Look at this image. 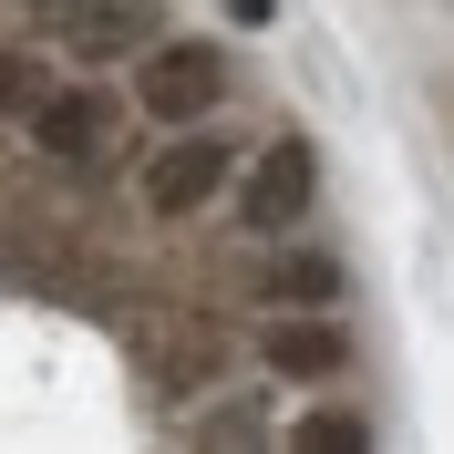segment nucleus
I'll return each instance as SVG.
<instances>
[{"instance_id":"nucleus-1","label":"nucleus","mask_w":454,"mask_h":454,"mask_svg":"<svg viewBox=\"0 0 454 454\" xmlns=\"http://www.w3.org/2000/svg\"><path fill=\"white\" fill-rule=\"evenodd\" d=\"M238 155H248V145L217 135V114H207V124H155V145H145V166H135V207H145L155 227L207 217V207L227 197Z\"/></svg>"},{"instance_id":"nucleus-2","label":"nucleus","mask_w":454,"mask_h":454,"mask_svg":"<svg viewBox=\"0 0 454 454\" xmlns=\"http://www.w3.org/2000/svg\"><path fill=\"white\" fill-rule=\"evenodd\" d=\"M217 207L238 217V238H300V227H310V207H320V145H310V135L248 145Z\"/></svg>"},{"instance_id":"nucleus-3","label":"nucleus","mask_w":454,"mask_h":454,"mask_svg":"<svg viewBox=\"0 0 454 454\" xmlns=\"http://www.w3.org/2000/svg\"><path fill=\"white\" fill-rule=\"evenodd\" d=\"M227 83H238V52L207 42V31H155L135 52V114L145 124H207V114H227Z\"/></svg>"},{"instance_id":"nucleus-4","label":"nucleus","mask_w":454,"mask_h":454,"mask_svg":"<svg viewBox=\"0 0 454 454\" xmlns=\"http://www.w3.org/2000/svg\"><path fill=\"white\" fill-rule=\"evenodd\" d=\"M258 372L269 382H340L351 372V331H340V310H258Z\"/></svg>"},{"instance_id":"nucleus-5","label":"nucleus","mask_w":454,"mask_h":454,"mask_svg":"<svg viewBox=\"0 0 454 454\" xmlns=\"http://www.w3.org/2000/svg\"><path fill=\"white\" fill-rule=\"evenodd\" d=\"M114 114H124V104H114L104 83H73V93L42 83V93H31V114H21V145L42 155V166H93L104 135H114Z\"/></svg>"},{"instance_id":"nucleus-6","label":"nucleus","mask_w":454,"mask_h":454,"mask_svg":"<svg viewBox=\"0 0 454 454\" xmlns=\"http://www.w3.org/2000/svg\"><path fill=\"white\" fill-rule=\"evenodd\" d=\"M258 269H248V300L258 310H340V258L331 248H310V227H300V238H258Z\"/></svg>"},{"instance_id":"nucleus-7","label":"nucleus","mask_w":454,"mask_h":454,"mask_svg":"<svg viewBox=\"0 0 454 454\" xmlns=\"http://www.w3.org/2000/svg\"><path fill=\"white\" fill-rule=\"evenodd\" d=\"M42 31H62V52L83 62V73H104V62H135L155 31H166V0H73L62 21H42Z\"/></svg>"},{"instance_id":"nucleus-8","label":"nucleus","mask_w":454,"mask_h":454,"mask_svg":"<svg viewBox=\"0 0 454 454\" xmlns=\"http://www.w3.org/2000/svg\"><path fill=\"white\" fill-rule=\"evenodd\" d=\"M289 444H372V413H351V403H320V413H300V424H289Z\"/></svg>"},{"instance_id":"nucleus-9","label":"nucleus","mask_w":454,"mask_h":454,"mask_svg":"<svg viewBox=\"0 0 454 454\" xmlns=\"http://www.w3.org/2000/svg\"><path fill=\"white\" fill-rule=\"evenodd\" d=\"M42 83H52V73H42V52H0V124H21Z\"/></svg>"},{"instance_id":"nucleus-10","label":"nucleus","mask_w":454,"mask_h":454,"mask_svg":"<svg viewBox=\"0 0 454 454\" xmlns=\"http://www.w3.org/2000/svg\"><path fill=\"white\" fill-rule=\"evenodd\" d=\"M21 11H31V21H62V11H73V0H21Z\"/></svg>"},{"instance_id":"nucleus-11","label":"nucleus","mask_w":454,"mask_h":454,"mask_svg":"<svg viewBox=\"0 0 454 454\" xmlns=\"http://www.w3.org/2000/svg\"><path fill=\"white\" fill-rule=\"evenodd\" d=\"M227 11H238V21H269V0H227Z\"/></svg>"}]
</instances>
